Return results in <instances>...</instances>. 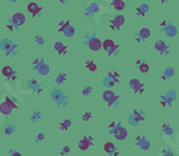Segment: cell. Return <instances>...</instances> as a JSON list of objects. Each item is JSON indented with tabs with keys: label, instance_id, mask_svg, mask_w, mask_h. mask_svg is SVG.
Returning a JSON list of instances; mask_svg holds the SVG:
<instances>
[{
	"label": "cell",
	"instance_id": "obj_1",
	"mask_svg": "<svg viewBox=\"0 0 179 156\" xmlns=\"http://www.w3.org/2000/svg\"><path fill=\"white\" fill-rule=\"evenodd\" d=\"M102 97H103V100L108 104V106H114V105H118L119 95H116V94H115L113 90H110V89H107V90L103 92Z\"/></svg>",
	"mask_w": 179,
	"mask_h": 156
},
{
	"label": "cell",
	"instance_id": "obj_2",
	"mask_svg": "<svg viewBox=\"0 0 179 156\" xmlns=\"http://www.w3.org/2000/svg\"><path fill=\"white\" fill-rule=\"evenodd\" d=\"M118 49H119V44H115L114 40L112 39H107L103 41V50L108 53V55H115L118 54Z\"/></svg>",
	"mask_w": 179,
	"mask_h": 156
},
{
	"label": "cell",
	"instance_id": "obj_3",
	"mask_svg": "<svg viewBox=\"0 0 179 156\" xmlns=\"http://www.w3.org/2000/svg\"><path fill=\"white\" fill-rule=\"evenodd\" d=\"M9 21L15 26L16 30H19V28L25 24L26 18H25V15H24L23 13H15V14L9 19Z\"/></svg>",
	"mask_w": 179,
	"mask_h": 156
},
{
	"label": "cell",
	"instance_id": "obj_4",
	"mask_svg": "<svg viewBox=\"0 0 179 156\" xmlns=\"http://www.w3.org/2000/svg\"><path fill=\"white\" fill-rule=\"evenodd\" d=\"M85 44L92 51H99L100 49H103V41L100 39H98L96 36H93L92 39H89L88 41H85Z\"/></svg>",
	"mask_w": 179,
	"mask_h": 156
},
{
	"label": "cell",
	"instance_id": "obj_5",
	"mask_svg": "<svg viewBox=\"0 0 179 156\" xmlns=\"http://www.w3.org/2000/svg\"><path fill=\"white\" fill-rule=\"evenodd\" d=\"M112 134L115 136L116 140H125L128 136V130L125 127H123L122 124H118V126L114 130H112Z\"/></svg>",
	"mask_w": 179,
	"mask_h": 156
},
{
	"label": "cell",
	"instance_id": "obj_6",
	"mask_svg": "<svg viewBox=\"0 0 179 156\" xmlns=\"http://www.w3.org/2000/svg\"><path fill=\"white\" fill-rule=\"evenodd\" d=\"M125 23V18L123 15H116L110 20V29L112 30H119Z\"/></svg>",
	"mask_w": 179,
	"mask_h": 156
},
{
	"label": "cell",
	"instance_id": "obj_7",
	"mask_svg": "<svg viewBox=\"0 0 179 156\" xmlns=\"http://www.w3.org/2000/svg\"><path fill=\"white\" fill-rule=\"evenodd\" d=\"M129 88L135 92V94H142L144 92V84L139 79H132L129 81Z\"/></svg>",
	"mask_w": 179,
	"mask_h": 156
},
{
	"label": "cell",
	"instance_id": "obj_8",
	"mask_svg": "<svg viewBox=\"0 0 179 156\" xmlns=\"http://www.w3.org/2000/svg\"><path fill=\"white\" fill-rule=\"evenodd\" d=\"M93 138L92 136H89V135H85L84 138L78 142V147H79V150H82V151H87L92 145H93Z\"/></svg>",
	"mask_w": 179,
	"mask_h": 156
},
{
	"label": "cell",
	"instance_id": "obj_9",
	"mask_svg": "<svg viewBox=\"0 0 179 156\" xmlns=\"http://www.w3.org/2000/svg\"><path fill=\"white\" fill-rule=\"evenodd\" d=\"M144 120H145V118L142 115V112L139 111V110H136V109H134L133 110V115L129 118V124L134 126V125H138L139 123H142Z\"/></svg>",
	"mask_w": 179,
	"mask_h": 156
},
{
	"label": "cell",
	"instance_id": "obj_10",
	"mask_svg": "<svg viewBox=\"0 0 179 156\" xmlns=\"http://www.w3.org/2000/svg\"><path fill=\"white\" fill-rule=\"evenodd\" d=\"M26 10L31 14V16H33V18H36L39 14L42 13L43 8H42V6H39L35 2H30V3L26 5Z\"/></svg>",
	"mask_w": 179,
	"mask_h": 156
},
{
	"label": "cell",
	"instance_id": "obj_11",
	"mask_svg": "<svg viewBox=\"0 0 179 156\" xmlns=\"http://www.w3.org/2000/svg\"><path fill=\"white\" fill-rule=\"evenodd\" d=\"M135 144L143 151H148L150 149V142H149V140H147L145 136H138V138L135 139Z\"/></svg>",
	"mask_w": 179,
	"mask_h": 156
},
{
	"label": "cell",
	"instance_id": "obj_12",
	"mask_svg": "<svg viewBox=\"0 0 179 156\" xmlns=\"http://www.w3.org/2000/svg\"><path fill=\"white\" fill-rule=\"evenodd\" d=\"M34 70L39 74V75H42V76H47L49 72H50V66L43 60L40 64H39L36 68H34Z\"/></svg>",
	"mask_w": 179,
	"mask_h": 156
},
{
	"label": "cell",
	"instance_id": "obj_13",
	"mask_svg": "<svg viewBox=\"0 0 179 156\" xmlns=\"http://www.w3.org/2000/svg\"><path fill=\"white\" fill-rule=\"evenodd\" d=\"M154 48H155V50H157L159 54H168V51H169V46H168V44H167L165 41H163V40H158V41H155Z\"/></svg>",
	"mask_w": 179,
	"mask_h": 156
},
{
	"label": "cell",
	"instance_id": "obj_14",
	"mask_svg": "<svg viewBox=\"0 0 179 156\" xmlns=\"http://www.w3.org/2000/svg\"><path fill=\"white\" fill-rule=\"evenodd\" d=\"M64 96H65V95L63 94V91H62V90H59V89H54V90L50 92V99H51L56 105L63 100V97H64Z\"/></svg>",
	"mask_w": 179,
	"mask_h": 156
},
{
	"label": "cell",
	"instance_id": "obj_15",
	"mask_svg": "<svg viewBox=\"0 0 179 156\" xmlns=\"http://www.w3.org/2000/svg\"><path fill=\"white\" fill-rule=\"evenodd\" d=\"M13 46H14V43L10 40L9 37H4V39H2V40H0V49H2L5 54L8 51H10Z\"/></svg>",
	"mask_w": 179,
	"mask_h": 156
},
{
	"label": "cell",
	"instance_id": "obj_16",
	"mask_svg": "<svg viewBox=\"0 0 179 156\" xmlns=\"http://www.w3.org/2000/svg\"><path fill=\"white\" fill-rule=\"evenodd\" d=\"M54 49H55V51H56L59 55H65V54L68 53V46L64 45L62 41H56V43L54 44Z\"/></svg>",
	"mask_w": 179,
	"mask_h": 156
},
{
	"label": "cell",
	"instance_id": "obj_17",
	"mask_svg": "<svg viewBox=\"0 0 179 156\" xmlns=\"http://www.w3.org/2000/svg\"><path fill=\"white\" fill-rule=\"evenodd\" d=\"M14 111V109L10 106V105H8L4 100L0 103V112H2L3 115H5V116H8V115H10L11 112Z\"/></svg>",
	"mask_w": 179,
	"mask_h": 156
},
{
	"label": "cell",
	"instance_id": "obj_18",
	"mask_svg": "<svg viewBox=\"0 0 179 156\" xmlns=\"http://www.w3.org/2000/svg\"><path fill=\"white\" fill-rule=\"evenodd\" d=\"M2 74H3L4 77H6V79L9 80L13 75H15V70H14L10 65H5V66L2 69Z\"/></svg>",
	"mask_w": 179,
	"mask_h": 156
},
{
	"label": "cell",
	"instance_id": "obj_19",
	"mask_svg": "<svg viewBox=\"0 0 179 156\" xmlns=\"http://www.w3.org/2000/svg\"><path fill=\"white\" fill-rule=\"evenodd\" d=\"M135 11H136V14L139 16H145L148 14V11H149V6H148V4H142V5H139L135 9Z\"/></svg>",
	"mask_w": 179,
	"mask_h": 156
},
{
	"label": "cell",
	"instance_id": "obj_20",
	"mask_svg": "<svg viewBox=\"0 0 179 156\" xmlns=\"http://www.w3.org/2000/svg\"><path fill=\"white\" fill-rule=\"evenodd\" d=\"M150 30L148 29V28H142L140 30H139V33H138V35L136 36H139L142 39V41H144V40H147V39L150 36Z\"/></svg>",
	"mask_w": 179,
	"mask_h": 156
},
{
	"label": "cell",
	"instance_id": "obj_21",
	"mask_svg": "<svg viewBox=\"0 0 179 156\" xmlns=\"http://www.w3.org/2000/svg\"><path fill=\"white\" fill-rule=\"evenodd\" d=\"M115 150H116V147H115V145L113 144V142H110V141H108V142H105L104 144V151L108 154V155H113L114 152H115Z\"/></svg>",
	"mask_w": 179,
	"mask_h": 156
},
{
	"label": "cell",
	"instance_id": "obj_22",
	"mask_svg": "<svg viewBox=\"0 0 179 156\" xmlns=\"http://www.w3.org/2000/svg\"><path fill=\"white\" fill-rule=\"evenodd\" d=\"M42 119V112L40 111H33L31 114H30V116H29V120L33 123V124H35V123H38L39 120Z\"/></svg>",
	"mask_w": 179,
	"mask_h": 156
},
{
	"label": "cell",
	"instance_id": "obj_23",
	"mask_svg": "<svg viewBox=\"0 0 179 156\" xmlns=\"http://www.w3.org/2000/svg\"><path fill=\"white\" fill-rule=\"evenodd\" d=\"M26 86H28V89H30V90L35 91L39 86H40V84L38 83V80H36V79H29V80H28V83H26Z\"/></svg>",
	"mask_w": 179,
	"mask_h": 156
},
{
	"label": "cell",
	"instance_id": "obj_24",
	"mask_svg": "<svg viewBox=\"0 0 179 156\" xmlns=\"http://www.w3.org/2000/svg\"><path fill=\"white\" fill-rule=\"evenodd\" d=\"M67 80H68V75H67L65 72H60V74H58V75H56V77H55V83H56V84H59V85H60V84H64Z\"/></svg>",
	"mask_w": 179,
	"mask_h": 156
},
{
	"label": "cell",
	"instance_id": "obj_25",
	"mask_svg": "<svg viewBox=\"0 0 179 156\" xmlns=\"http://www.w3.org/2000/svg\"><path fill=\"white\" fill-rule=\"evenodd\" d=\"M112 5L115 10H119V11L124 10V8H125V3L123 2V0H115V2L112 3Z\"/></svg>",
	"mask_w": 179,
	"mask_h": 156
},
{
	"label": "cell",
	"instance_id": "obj_26",
	"mask_svg": "<svg viewBox=\"0 0 179 156\" xmlns=\"http://www.w3.org/2000/svg\"><path fill=\"white\" fill-rule=\"evenodd\" d=\"M85 69H87L88 71H90V72H94V71H96L98 66H96V64H95L93 60H88V61L85 63Z\"/></svg>",
	"mask_w": 179,
	"mask_h": 156
},
{
	"label": "cell",
	"instance_id": "obj_27",
	"mask_svg": "<svg viewBox=\"0 0 179 156\" xmlns=\"http://www.w3.org/2000/svg\"><path fill=\"white\" fill-rule=\"evenodd\" d=\"M115 84H116V83H115V81L112 79V77H109V76H107L105 79L103 80V85H104L107 89H112V88H113Z\"/></svg>",
	"mask_w": 179,
	"mask_h": 156
},
{
	"label": "cell",
	"instance_id": "obj_28",
	"mask_svg": "<svg viewBox=\"0 0 179 156\" xmlns=\"http://www.w3.org/2000/svg\"><path fill=\"white\" fill-rule=\"evenodd\" d=\"M59 126H60V129H62L63 131H68L69 127L71 126V120H70V119H64V120L60 123V125H59Z\"/></svg>",
	"mask_w": 179,
	"mask_h": 156
},
{
	"label": "cell",
	"instance_id": "obj_29",
	"mask_svg": "<svg viewBox=\"0 0 179 156\" xmlns=\"http://www.w3.org/2000/svg\"><path fill=\"white\" fill-rule=\"evenodd\" d=\"M71 24H70V21L69 20H67V21H60L59 23V28H58V31L59 33H64L69 26H70Z\"/></svg>",
	"mask_w": 179,
	"mask_h": 156
},
{
	"label": "cell",
	"instance_id": "obj_30",
	"mask_svg": "<svg viewBox=\"0 0 179 156\" xmlns=\"http://www.w3.org/2000/svg\"><path fill=\"white\" fill-rule=\"evenodd\" d=\"M4 101H5L8 105H10L14 110H15V109H18V104L15 103V100H14V99H11L10 96H4Z\"/></svg>",
	"mask_w": 179,
	"mask_h": 156
},
{
	"label": "cell",
	"instance_id": "obj_31",
	"mask_svg": "<svg viewBox=\"0 0 179 156\" xmlns=\"http://www.w3.org/2000/svg\"><path fill=\"white\" fill-rule=\"evenodd\" d=\"M138 69H139V71H140L142 74H147V72H149V64L143 61L140 65L138 66Z\"/></svg>",
	"mask_w": 179,
	"mask_h": 156
},
{
	"label": "cell",
	"instance_id": "obj_32",
	"mask_svg": "<svg viewBox=\"0 0 179 156\" xmlns=\"http://www.w3.org/2000/svg\"><path fill=\"white\" fill-rule=\"evenodd\" d=\"M88 10H89L93 15H95V14L99 11V5H98L96 3H90V4L88 5Z\"/></svg>",
	"mask_w": 179,
	"mask_h": 156
},
{
	"label": "cell",
	"instance_id": "obj_33",
	"mask_svg": "<svg viewBox=\"0 0 179 156\" xmlns=\"http://www.w3.org/2000/svg\"><path fill=\"white\" fill-rule=\"evenodd\" d=\"M165 34L168 35V36H174V35H177V29L173 26V25H167V29H165Z\"/></svg>",
	"mask_w": 179,
	"mask_h": 156
},
{
	"label": "cell",
	"instance_id": "obj_34",
	"mask_svg": "<svg viewBox=\"0 0 179 156\" xmlns=\"http://www.w3.org/2000/svg\"><path fill=\"white\" fill-rule=\"evenodd\" d=\"M75 31H76V30H75V28H74L73 25H70V26H69V28H68V29H67L63 34H64L67 37H73V36L75 35Z\"/></svg>",
	"mask_w": 179,
	"mask_h": 156
},
{
	"label": "cell",
	"instance_id": "obj_35",
	"mask_svg": "<svg viewBox=\"0 0 179 156\" xmlns=\"http://www.w3.org/2000/svg\"><path fill=\"white\" fill-rule=\"evenodd\" d=\"M107 76L112 77V79H113L115 83H119V77H120V75H119V72H116V71H109Z\"/></svg>",
	"mask_w": 179,
	"mask_h": 156
},
{
	"label": "cell",
	"instance_id": "obj_36",
	"mask_svg": "<svg viewBox=\"0 0 179 156\" xmlns=\"http://www.w3.org/2000/svg\"><path fill=\"white\" fill-rule=\"evenodd\" d=\"M15 125L14 124H9L6 127H5V130H4V132H5V135H11L14 131H15Z\"/></svg>",
	"mask_w": 179,
	"mask_h": 156
},
{
	"label": "cell",
	"instance_id": "obj_37",
	"mask_svg": "<svg viewBox=\"0 0 179 156\" xmlns=\"http://www.w3.org/2000/svg\"><path fill=\"white\" fill-rule=\"evenodd\" d=\"M34 40H35V43H36L38 45H43V44L45 43V37H44L43 35H40V34H38V35L35 36Z\"/></svg>",
	"mask_w": 179,
	"mask_h": 156
},
{
	"label": "cell",
	"instance_id": "obj_38",
	"mask_svg": "<svg viewBox=\"0 0 179 156\" xmlns=\"http://www.w3.org/2000/svg\"><path fill=\"white\" fill-rule=\"evenodd\" d=\"M18 49H19L18 44H14V46L11 48V50H10V51H8L5 55H6V56H15V55L18 54Z\"/></svg>",
	"mask_w": 179,
	"mask_h": 156
},
{
	"label": "cell",
	"instance_id": "obj_39",
	"mask_svg": "<svg viewBox=\"0 0 179 156\" xmlns=\"http://www.w3.org/2000/svg\"><path fill=\"white\" fill-rule=\"evenodd\" d=\"M163 131H164L167 135H173V132H174L173 127H172L169 124H164V125H163Z\"/></svg>",
	"mask_w": 179,
	"mask_h": 156
},
{
	"label": "cell",
	"instance_id": "obj_40",
	"mask_svg": "<svg viewBox=\"0 0 179 156\" xmlns=\"http://www.w3.org/2000/svg\"><path fill=\"white\" fill-rule=\"evenodd\" d=\"M90 119H92V112H90V111H85V112L83 114V116H82V120H83L84 123H88Z\"/></svg>",
	"mask_w": 179,
	"mask_h": 156
},
{
	"label": "cell",
	"instance_id": "obj_41",
	"mask_svg": "<svg viewBox=\"0 0 179 156\" xmlns=\"http://www.w3.org/2000/svg\"><path fill=\"white\" fill-rule=\"evenodd\" d=\"M90 92H92V86H85V88H83V90H82V95L84 96V97H87V96H89L90 95Z\"/></svg>",
	"mask_w": 179,
	"mask_h": 156
},
{
	"label": "cell",
	"instance_id": "obj_42",
	"mask_svg": "<svg viewBox=\"0 0 179 156\" xmlns=\"http://www.w3.org/2000/svg\"><path fill=\"white\" fill-rule=\"evenodd\" d=\"M44 139H45V135H44L43 132H39V134H36V136H35V142L39 144V142H42Z\"/></svg>",
	"mask_w": 179,
	"mask_h": 156
},
{
	"label": "cell",
	"instance_id": "obj_43",
	"mask_svg": "<svg viewBox=\"0 0 179 156\" xmlns=\"http://www.w3.org/2000/svg\"><path fill=\"white\" fill-rule=\"evenodd\" d=\"M69 152H70V146H69V145L63 146L62 150H60V155H62V156H67Z\"/></svg>",
	"mask_w": 179,
	"mask_h": 156
},
{
	"label": "cell",
	"instance_id": "obj_44",
	"mask_svg": "<svg viewBox=\"0 0 179 156\" xmlns=\"http://www.w3.org/2000/svg\"><path fill=\"white\" fill-rule=\"evenodd\" d=\"M173 74H174V69H172V68H168V69L164 71V74H163V75L167 77V79H169V77H170Z\"/></svg>",
	"mask_w": 179,
	"mask_h": 156
},
{
	"label": "cell",
	"instance_id": "obj_45",
	"mask_svg": "<svg viewBox=\"0 0 179 156\" xmlns=\"http://www.w3.org/2000/svg\"><path fill=\"white\" fill-rule=\"evenodd\" d=\"M8 155H9V156H22V154L19 152L18 150H15V149H10Z\"/></svg>",
	"mask_w": 179,
	"mask_h": 156
},
{
	"label": "cell",
	"instance_id": "obj_46",
	"mask_svg": "<svg viewBox=\"0 0 179 156\" xmlns=\"http://www.w3.org/2000/svg\"><path fill=\"white\" fill-rule=\"evenodd\" d=\"M162 156H174V154L169 149H164L163 152H162Z\"/></svg>",
	"mask_w": 179,
	"mask_h": 156
},
{
	"label": "cell",
	"instance_id": "obj_47",
	"mask_svg": "<svg viewBox=\"0 0 179 156\" xmlns=\"http://www.w3.org/2000/svg\"><path fill=\"white\" fill-rule=\"evenodd\" d=\"M44 59H39V57H36V59H34V61H33V68H36L39 64H40L42 61H43Z\"/></svg>",
	"mask_w": 179,
	"mask_h": 156
},
{
	"label": "cell",
	"instance_id": "obj_48",
	"mask_svg": "<svg viewBox=\"0 0 179 156\" xmlns=\"http://www.w3.org/2000/svg\"><path fill=\"white\" fill-rule=\"evenodd\" d=\"M6 28H8V30H9V31H14V30H16V29H15V26H14V25H13L9 20H8V23H6Z\"/></svg>",
	"mask_w": 179,
	"mask_h": 156
},
{
	"label": "cell",
	"instance_id": "obj_49",
	"mask_svg": "<svg viewBox=\"0 0 179 156\" xmlns=\"http://www.w3.org/2000/svg\"><path fill=\"white\" fill-rule=\"evenodd\" d=\"M43 91H44V89H43V86H42V85H40V86H39V88H38V89H36V90H35V91H34V92H35V94H36V95H40V94H42V92H43Z\"/></svg>",
	"mask_w": 179,
	"mask_h": 156
},
{
	"label": "cell",
	"instance_id": "obj_50",
	"mask_svg": "<svg viewBox=\"0 0 179 156\" xmlns=\"http://www.w3.org/2000/svg\"><path fill=\"white\" fill-rule=\"evenodd\" d=\"M161 105H162L163 107H168V106H169V104H168V103H167L164 99H162V100H161Z\"/></svg>",
	"mask_w": 179,
	"mask_h": 156
},
{
	"label": "cell",
	"instance_id": "obj_51",
	"mask_svg": "<svg viewBox=\"0 0 179 156\" xmlns=\"http://www.w3.org/2000/svg\"><path fill=\"white\" fill-rule=\"evenodd\" d=\"M116 126H118V124H116L115 121H113V123H110V124H109V129H112V130H114Z\"/></svg>",
	"mask_w": 179,
	"mask_h": 156
},
{
	"label": "cell",
	"instance_id": "obj_52",
	"mask_svg": "<svg viewBox=\"0 0 179 156\" xmlns=\"http://www.w3.org/2000/svg\"><path fill=\"white\" fill-rule=\"evenodd\" d=\"M16 79H18V75L15 74V75H13V76L10 77V79H9V81H10V83H13V81H15Z\"/></svg>",
	"mask_w": 179,
	"mask_h": 156
},
{
	"label": "cell",
	"instance_id": "obj_53",
	"mask_svg": "<svg viewBox=\"0 0 179 156\" xmlns=\"http://www.w3.org/2000/svg\"><path fill=\"white\" fill-rule=\"evenodd\" d=\"M112 156H119V150L116 149V150H115V152H114V154H113Z\"/></svg>",
	"mask_w": 179,
	"mask_h": 156
},
{
	"label": "cell",
	"instance_id": "obj_54",
	"mask_svg": "<svg viewBox=\"0 0 179 156\" xmlns=\"http://www.w3.org/2000/svg\"><path fill=\"white\" fill-rule=\"evenodd\" d=\"M165 25H168V24H167V21H163V23L161 24V26H165Z\"/></svg>",
	"mask_w": 179,
	"mask_h": 156
},
{
	"label": "cell",
	"instance_id": "obj_55",
	"mask_svg": "<svg viewBox=\"0 0 179 156\" xmlns=\"http://www.w3.org/2000/svg\"><path fill=\"white\" fill-rule=\"evenodd\" d=\"M178 72H179V68H178Z\"/></svg>",
	"mask_w": 179,
	"mask_h": 156
}]
</instances>
